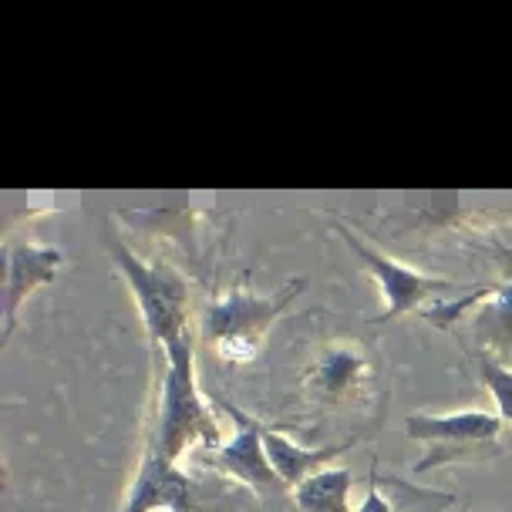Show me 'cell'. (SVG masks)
I'll return each mask as SVG.
<instances>
[{"label": "cell", "instance_id": "cell-7", "mask_svg": "<svg viewBox=\"0 0 512 512\" xmlns=\"http://www.w3.org/2000/svg\"><path fill=\"white\" fill-rule=\"evenodd\" d=\"M213 401H219L226 415H230L233 435L213 452H206V465L219 475H226V479L240 482L243 489H250L263 502H273L280 492H287V486L277 479V472L270 465L267 445H263V422L223 395H213Z\"/></svg>", "mask_w": 512, "mask_h": 512}, {"label": "cell", "instance_id": "cell-1", "mask_svg": "<svg viewBox=\"0 0 512 512\" xmlns=\"http://www.w3.org/2000/svg\"><path fill=\"white\" fill-rule=\"evenodd\" d=\"M162 374L155 381V408L152 425L145 432V445L155 448L162 459L179 462L189 448L213 452L226 442L216 411L199 388L196 378V351L192 337L162 347Z\"/></svg>", "mask_w": 512, "mask_h": 512}, {"label": "cell", "instance_id": "cell-2", "mask_svg": "<svg viewBox=\"0 0 512 512\" xmlns=\"http://www.w3.org/2000/svg\"><path fill=\"white\" fill-rule=\"evenodd\" d=\"M307 290L304 277L287 280L273 294H260L250 287V277H243L226 294L213 297L199 317V337L219 361L226 364H250L260 358L263 344L273 331V324L287 314L290 304Z\"/></svg>", "mask_w": 512, "mask_h": 512}, {"label": "cell", "instance_id": "cell-12", "mask_svg": "<svg viewBox=\"0 0 512 512\" xmlns=\"http://www.w3.org/2000/svg\"><path fill=\"white\" fill-rule=\"evenodd\" d=\"M354 475L344 465H327V469L314 472L300 486L290 492L297 512H358L351 506Z\"/></svg>", "mask_w": 512, "mask_h": 512}, {"label": "cell", "instance_id": "cell-13", "mask_svg": "<svg viewBox=\"0 0 512 512\" xmlns=\"http://www.w3.org/2000/svg\"><path fill=\"white\" fill-rule=\"evenodd\" d=\"M475 374H479L482 388L492 395V405H496V415L512 428V364L489 351H475Z\"/></svg>", "mask_w": 512, "mask_h": 512}, {"label": "cell", "instance_id": "cell-10", "mask_svg": "<svg viewBox=\"0 0 512 512\" xmlns=\"http://www.w3.org/2000/svg\"><path fill=\"white\" fill-rule=\"evenodd\" d=\"M118 512H199L196 482L179 462L162 459L155 448L142 445L139 469Z\"/></svg>", "mask_w": 512, "mask_h": 512}, {"label": "cell", "instance_id": "cell-14", "mask_svg": "<svg viewBox=\"0 0 512 512\" xmlns=\"http://www.w3.org/2000/svg\"><path fill=\"white\" fill-rule=\"evenodd\" d=\"M358 512H395L388 492H384L381 479H378V472H371V486L364 489V499L358 502Z\"/></svg>", "mask_w": 512, "mask_h": 512}, {"label": "cell", "instance_id": "cell-8", "mask_svg": "<svg viewBox=\"0 0 512 512\" xmlns=\"http://www.w3.org/2000/svg\"><path fill=\"white\" fill-rule=\"evenodd\" d=\"M0 344H11V337L21 324V307L31 300L34 290L48 287L58 280L64 267V253L58 246H41L34 240H14L7 236L4 253H0Z\"/></svg>", "mask_w": 512, "mask_h": 512}, {"label": "cell", "instance_id": "cell-3", "mask_svg": "<svg viewBox=\"0 0 512 512\" xmlns=\"http://www.w3.org/2000/svg\"><path fill=\"white\" fill-rule=\"evenodd\" d=\"M105 253L112 260L118 277L125 280L128 294L142 314L145 334H149L152 351L186 341L189 334V314H192V294L189 280L166 260H145L128 246L122 236L105 226Z\"/></svg>", "mask_w": 512, "mask_h": 512}, {"label": "cell", "instance_id": "cell-4", "mask_svg": "<svg viewBox=\"0 0 512 512\" xmlns=\"http://www.w3.org/2000/svg\"><path fill=\"white\" fill-rule=\"evenodd\" d=\"M506 422L496 411L462 408V411H411L405 418V435L425 445V459L415 462V472L445 469L459 462H482L502 452Z\"/></svg>", "mask_w": 512, "mask_h": 512}, {"label": "cell", "instance_id": "cell-9", "mask_svg": "<svg viewBox=\"0 0 512 512\" xmlns=\"http://www.w3.org/2000/svg\"><path fill=\"white\" fill-rule=\"evenodd\" d=\"M422 317L442 331L469 317L475 344H479L475 351H489L502 361H506V354H512V280L489 290H475L465 300H445V304L425 310Z\"/></svg>", "mask_w": 512, "mask_h": 512}, {"label": "cell", "instance_id": "cell-6", "mask_svg": "<svg viewBox=\"0 0 512 512\" xmlns=\"http://www.w3.org/2000/svg\"><path fill=\"white\" fill-rule=\"evenodd\" d=\"M331 230L341 236L347 243V250L361 260V267L368 270V277L378 283V294H381V314H378V324H388V320H398L405 314H418L425 304L432 300L445 297V294H459V290H469L465 283H455V280H445V277H435V273H425V270H415L408 263L395 260V256L381 253L378 246H371L364 236H358L351 226L337 223L331 219Z\"/></svg>", "mask_w": 512, "mask_h": 512}, {"label": "cell", "instance_id": "cell-11", "mask_svg": "<svg viewBox=\"0 0 512 512\" xmlns=\"http://www.w3.org/2000/svg\"><path fill=\"white\" fill-rule=\"evenodd\" d=\"M358 442H361V438H347V442H341V445L307 448V445L294 442L290 435H283L280 428L263 425V445H267L270 465H273V472H277V479H280L290 492H294L304 479H310L314 472L327 469V465H331V462L337 459V455L351 452V448L358 445Z\"/></svg>", "mask_w": 512, "mask_h": 512}, {"label": "cell", "instance_id": "cell-5", "mask_svg": "<svg viewBox=\"0 0 512 512\" xmlns=\"http://www.w3.org/2000/svg\"><path fill=\"white\" fill-rule=\"evenodd\" d=\"M300 395L324 411L364 408L378 395V364L361 341H327L300 374Z\"/></svg>", "mask_w": 512, "mask_h": 512}]
</instances>
